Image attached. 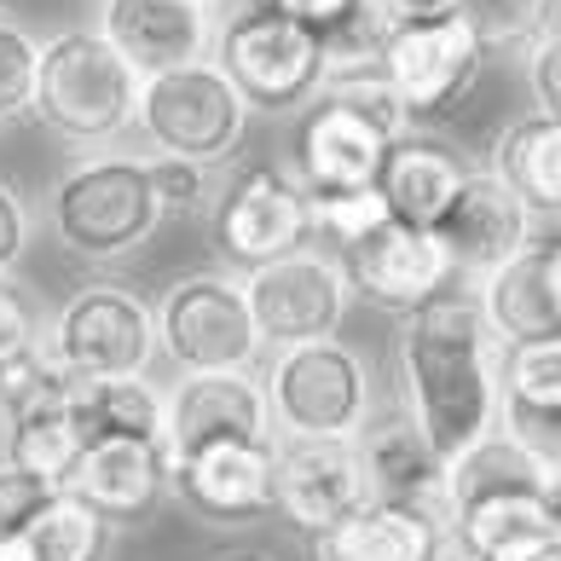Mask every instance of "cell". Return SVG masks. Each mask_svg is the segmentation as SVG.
<instances>
[{
    "instance_id": "obj_1",
    "label": "cell",
    "mask_w": 561,
    "mask_h": 561,
    "mask_svg": "<svg viewBox=\"0 0 561 561\" xmlns=\"http://www.w3.org/2000/svg\"><path fill=\"white\" fill-rule=\"evenodd\" d=\"M504 342L486 330L474 289H446L400 324V411L428 451L451 463L497 428L504 388H497Z\"/></svg>"
},
{
    "instance_id": "obj_2",
    "label": "cell",
    "mask_w": 561,
    "mask_h": 561,
    "mask_svg": "<svg viewBox=\"0 0 561 561\" xmlns=\"http://www.w3.org/2000/svg\"><path fill=\"white\" fill-rule=\"evenodd\" d=\"M145 81L128 70L105 35L93 24L58 30L41 41V70H35V122L53 139L76 151H111L122 134H134Z\"/></svg>"
},
{
    "instance_id": "obj_3",
    "label": "cell",
    "mask_w": 561,
    "mask_h": 561,
    "mask_svg": "<svg viewBox=\"0 0 561 561\" xmlns=\"http://www.w3.org/2000/svg\"><path fill=\"white\" fill-rule=\"evenodd\" d=\"M53 238L93 266L139 255L162 226L151 162L128 151H81L53 185Z\"/></svg>"
},
{
    "instance_id": "obj_4",
    "label": "cell",
    "mask_w": 561,
    "mask_h": 561,
    "mask_svg": "<svg viewBox=\"0 0 561 561\" xmlns=\"http://www.w3.org/2000/svg\"><path fill=\"white\" fill-rule=\"evenodd\" d=\"M261 388L278 440H359V428L377 417L370 365L342 336L278 347Z\"/></svg>"
},
{
    "instance_id": "obj_5",
    "label": "cell",
    "mask_w": 561,
    "mask_h": 561,
    "mask_svg": "<svg viewBox=\"0 0 561 561\" xmlns=\"http://www.w3.org/2000/svg\"><path fill=\"white\" fill-rule=\"evenodd\" d=\"M215 70L238 88L249 111L284 116V111H307L330 81V53L319 47L307 30H296L284 12L273 7H243L215 18Z\"/></svg>"
},
{
    "instance_id": "obj_6",
    "label": "cell",
    "mask_w": 561,
    "mask_h": 561,
    "mask_svg": "<svg viewBox=\"0 0 561 561\" xmlns=\"http://www.w3.org/2000/svg\"><path fill=\"white\" fill-rule=\"evenodd\" d=\"M249 111L238 88L215 70V58L185 65L169 76H151L139 88V116L134 134H145L151 157H185L197 169H220L238 157V145L249 134Z\"/></svg>"
},
{
    "instance_id": "obj_7",
    "label": "cell",
    "mask_w": 561,
    "mask_h": 561,
    "mask_svg": "<svg viewBox=\"0 0 561 561\" xmlns=\"http://www.w3.org/2000/svg\"><path fill=\"white\" fill-rule=\"evenodd\" d=\"M47 353L70 382L145 377L157 359V307L128 284H81L47 324Z\"/></svg>"
},
{
    "instance_id": "obj_8",
    "label": "cell",
    "mask_w": 561,
    "mask_h": 561,
    "mask_svg": "<svg viewBox=\"0 0 561 561\" xmlns=\"http://www.w3.org/2000/svg\"><path fill=\"white\" fill-rule=\"evenodd\" d=\"M209 243L232 278L273 266L296 249H313V215H307V192L296 185V174L273 169V162L238 169L209 203Z\"/></svg>"
},
{
    "instance_id": "obj_9",
    "label": "cell",
    "mask_w": 561,
    "mask_h": 561,
    "mask_svg": "<svg viewBox=\"0 0 561 561\" xmlns=\"http://www.w3.org/2000/svg\"><path fill=\"white\" fill-rule=\"evenodd\" d=\"M157 353L185 370H249L266 353L232 273H192L157 301Z\"/></svg>"
},
{
    "instance_id": "obj_10",
    "label": "cell",
    "mask_w": 561,
    "mask_h": 561,
    "mask_svg": "<svg viewBox=\"0 0 561 561\" xmlns=\"http://www.w3.org/2000/svg\"><path fill=\"white\" fill-rule=\"evenodd\" d=\"M243 301L255 313V330L266 347H301V342H324L336 336L347 307H353V289L342 278V261L330 249H296L273 266H255L243 273Z\"/></svg>"
},
{
    "instance_id": "obj_11",
    "label": "cell",
    "mask_w": 561,
    "mask_h": 561,
    "mask_svg": "<svg viewBox=\"0 0 561 561\" xmlns=\"http://www.w3.org/2000/svg\"><path fill=\"white\" fill-rule=\"evenodd\" d=\"M377 65L388 76V88L400 93L411 128H417V122H440L446 111L463 105L469 88L481 81L486 47L451 12V18H434V24H411V30L382 35Z\"/></svg>"
},
{
    "instance_id": "obj_12",
    "label": "cell",
    "mask_w": 561,
    "mask_h": 561,
    "mask_svg": "<svg viewBox=\"0 0 561 561\" xmlns=\"http://www.w3.org/2000/svg\"><path fill=\"white\" fill-rule=\"evenodd\" d=\"M220 440H278L255 370H185L162 388V457L169 469Z\"/></svg>"
},
{
    "instance_id": "obj_13",
    "label": "cell",
    "mask_w": 561,
    "mask_h": 561,
    "mask_svg": "<svg viewBox=\"0 0 561 561\" xmlns=\"http://www.w3.org/2000/svg\"><path fill=\"white\" fill-rule=\"evenodd\" d=\"M336 261H342V278L353 289V301H370L377 313H393V319H411L417 307L440 301L446 289H463L446 243L434 238L428 226L388 220L382 232H370L365 243H353Z\"/></svg>"
},
{
    "instance_id": "obj_14",
    "label": "cell",
    "mask_w": 561,
    "mask_h": 561,
    "mask_svg": "<svg viewBox=\"0 0 561 561\" xmlns=\"http://www.w3.org/2000/svg\"><path fill=\"white\" fill-rule=\"evenodd\" d=\"M169 497L220 527H249L273 515L278 497V440H220L169 469Z\"/></svg>"
},
{
    "instance_id": "obj_15",
    "label": "cell",
    "mask_w": 561,
    "mask_h": 561,
    "mask_svg": "<svg viewBox=\"0 0 561 561\" xmlns=\"http://www.w3.org/2000/svg\"><path fill=\"white\" fill-rule=\"evenodd\" d=\"M388 145L393 139L365 111H353L336 93H319L301 111L296 139H289V174H296V185L307 197L313 192H359V185H377Z\"/></svg>"
},
{
    "instance_id": "obj_16",
    "label": "cell",
    "mask_w": 561,
    "mask_h": 561,
    "mask_svg": "<svg viewBox=\"0 0 561 561\" xmlns=\"http://www.w3.org/2000/svg\"><path fill=\"white\" fill-rule=\"evenodd\" d=\"M434 238L446 243V255L457 266V284L474 289L481 278H492L497 266L515 261L538 238V215L492 169H469L463 192L451 197V209L440 215Z\"/></svg>"
},
{
    "instance_id": "obj_17",
    "label": "cell",
    "mask_w": 561,
    "mask_h": 561,
    "mask_svg": "<svg viewBox=\"0 0 561 561\" xmlns=\"http://www.w3.org/2000/svg\"><path fill=\"white\" fill-rule=\"evenodd\" d=\"M370 504L359 446L353 440H278V497L273 510L284 515L301 538L336 533Z\"/></svg>"
},
{
    "instance_id": "obj_18",
    "label": "cell",
    "mask_w": 561,
    "mask_h": 561,
    "mask_svg": "<svg viewBox=\"0 0 561 561\" xmlns=\"http://www.w3.org/2000/svg\"><path fill=\"white\" fill-rule=\"evenodd\" d=\"M99 35L139 81L203 65L215 47V0H99Z\"/></svg>"
},
{
    "instance_id": "obj_19",
    "label": "cell",
    "mask_w": 561,
    "mask_h": 561,
    "mask_svg": "<svg viewBox=\"0 0 561 561\" xmlns=\"http://www.w3.org/2000/svg\"><path fill=\"white\" fill-rule=\"evenodd\" d=\"M497 388H504L497 428H504L510 440H522L561 481V336L504 347Z\"/></svg>"
},
{
    "instance_id": "obj_20",
    "label": "cell",
    "mask_w": 561,
    "mask_h": 561,
    "mask_svg": "<svg viewBox=\"0 0 561 561\" xmlns=\"http://www.w3.org/2000/svg\"><path fill=\"white\" fill-rule=\"evenodd\" d=\"M353 446H359L370 504H405V510H428L446 522V463L428 451V440L405 411L370 417Z\"/></svg>"
},
{
    "instance_id": "obj_21",
    "label": "cell",
    "mask_w": 561,
    "mask_h": 561,
    "mask_svg": "<svg viewBox=\"0 0 561 561\" xmlns=\"http://www.w3.org/2000/svg\"><path fill=\"white\" fill-rule=\"evenodd\" d=\"M65 492L76 504H88L99 522H145L169 497V457H162V446L139 440L88 446L76 457Z\"/></svg>"
},
{
    "instance_id": "obj_22",
    "label": "cell",
    "mask_w": 561,
    "mask_h": 561,
    "mask_svg": "<svg viewBox=\"0 0 561 561\" xmlns=\"http://www.w3.org/2000/svg\"><path fill=\"white\" fill-rule=\"evenodd\" d=\"M474 162L457 151V145L434 139V134H417L411 128L405 139L388 145V162L377 174V192L388 203V215L400 226H440V215L451 209V197L463 192Z\"/></svg>"
},
{
    "instance_id": "obj_23",
    "label": "cell",
    "mask_w": 561,
    "mask_h": 561,
    "mask_svg": "<svg viewBox=\"0 0 561 561\" xmlns=\"http://www.w3.org/2000/svg\"><path fill=\"white\" fill-rule=\"evenodd\" d=\"M319 561H440L446 522L405 504H365L353 522L319 538Z\"/></svg>"
},
{
    "instance_id": "obj_24",
    "label": "cell",
    "mask_w": 561,
    "mask_h": 561,
    "mask_svg": "<svg viewBox=\"0 0 561 561\" xmlns=\"http://www.w3.org/2000/svg\"><path fill=\"white\" fill-rule=\"evenodd\" d=\"M70 423L88 446H116V440H139V446H162V388L151 377H93V382H70Z\"/></svg>"
},
{
    "instance_id": "obj_25",
    "label": "cell",
    "mask_w": 561,
    "mask_h": 561,
    "mask_svg": "<svg viewBox=\"0 0 561 561\" xmlns=\"http://www.w3.org/2000/svg\"><path fill=\"white\" fill-rule=\"evenodd\" d=\"M446 538L463 561H522L538 545L561 538L556 522V497H486V504H469L446 522Z\"/></svg>"
},
{
    "instance_id": "obj_26",
    "label": "cell",
    "mask_w": 561,
    "mask_h": 561,
    "mask_svg": "<svg viewBox=\"0 0 561 561\" xmlns=\"http://www.w3.org/2000/svg\"><path fill=\"white\" fill-rule=\"evenodd\" d=\"M486 497H556V474L522 440L492 428L481 446L446 463V522L469 504H486Z\"/></svg>"
},
{
    "instance_id": "obj_27",
    "label": "cell",
    "mask_w": 561,
    "mask_h": 561,
    "mask_svg": "<svg viewBox=\"0 0 561 561\" xmlns=\"http://www.w3.org/2000/svg\"><path fill=\"white\" fill-rule=\"evenodd\" d=\"M486 169L527 203L538 220H561V116H522L492 139Z\"/></svg>"
},
{
    "instance_id": "obj_28",
    "label": "cell",
    "mask_w": 561,
    "mask_h": 561,
    "mask_svg": "<svg viewBox=\"0 0 561 561\" xmlns=\"http://www.w3.org/2000/svg\"><path fill=\"white\" fill-rule=\"evenodd\" d=\"M474 301H481V319L486 330L504 347H522L538 336H561V324L550 313V296H545V266H538V238L522 249L515 261H504L492 278L474 284Z\"/></svg>"
},
{
    "instance_id": "obj_29",
    "label": "cell",
    "mask_w": 561,
    "mask_h": 561,
    "mask_svg": "<svg viewBox=\"0 0 561 561\" xmlns=\"http://www.w3.org/2000/svg\"><path fill=\"white\" fill-rule=\"evenodd\" d=\"M0 423H7V463L35 469L58 486L70 481V469L81 457V434L70 423V388L53 393V400H41V405L12 411V417H0Z\"/></svg>"
},
{
    "instance_id": "obj_30",
    "label": "cell",
    "mask_w": 561,
    "mask_h": 561,
    "mask_svg": "<svg viewBox=\"0 0 561 561\" xmlns=\"http://www.w3.org/2000/svg\"><path fill=\"white\" fill-rule=\"evenodd\" d=\"M249 7H273L296 30H307L330 53V70L377 65V53H382V35L370 30L365 0H249Z\"/></svg>"
},
{
    "instance_id": "obj_31",
    "label": "cell",
    "mask_w": 561,
    "mask_h": 561,
    "mask_svg": "<svg viewBox=\"0 0 561 561\" xmlns=\"http://www.w3.org/2000/svg\"><path fill=\"white\" fill-rule=\"evenodd\" d=\"M105 550H111V522H99L88 504H76L65 492L24 538L0 545V561H105Z\"/></svg>"
},
{
    "instance_id": "obj_32",
    "label": "cell",
    "mask_w": 561,
    "mask_h": 561,
    "mask_svg": "<svg viewBox=\"0 0 561 561\" xmlns=\"http://www.w3.org/2000/svg\"><path fill=\"white\" fill-rule=\"evenodd\" d=\"M561 0H457V18L486 53H527L550 24H561Z\"/></svg>"
},
{
    "instance_id": "obj_33",
    "label": "cell",
    "mask_w": 561,
    "mask_h": 561,
    "mask_svg": "<svg viewBox=\"0 0 561 561\" xmlns=\"http://www.w3.org/2000/svg\"><path fill=\"white\" fill-rule=\"evenodd\" d=\"M307 215H313V238L330 243V255H347L353 243H365L370 232H382L393 220L377 185H359V192H313L307 197Z\"/></svg>"
},
{
    "instance_id": "obj_34",
    "label": "cell",
    "mask_w": 561,
    "mask_h": 561,
    "mask_svg": "<svg viewBox=\"0 0 561 561\" xmlns=\"http://www.w3.org/2000/svg\"><path fill=\"white\" fill-rule=\"evenodd\" d=\"M35 70H41V35H30L18 18L0 12V122L35 111Z\"/></svg>"
},
{
    "instance_id": "obj_35",
    "label": "cell",
    "mask_w": 561,
    "mask_h": 561,
    "mask_svg": "<svg viewBox=\"0 0 561 561\" xmlns=\"http://www.w3.org/2000/svg\"><path fill=\"white\" fill-rule=\"evenodd\" d=\"M58 497H65L58 481H47V474H35V469H18V463L0 457V545L24 538Z\"/></svg>"
},
{
    "instance_id": "obj_36",
    "label": "cell",
    "mask_w": 561,
    "mask_h": 561,
    "mask_svg": "<svg viewBox=\"0 0 561 561\" xmlns=\"http://www.w3.org/2000/svg\"><path fill=\"white\" fill-rule=\"evenodd\" d=\"M151 162V185H157V203H162V220L169 215H197L215 203V185H209V169L185 157H145Z\"/></svg>"
},
{
    "instance_id": "obj_37",
    "label": "cell",
    "mask_w": 561,
    "mask_h": 561,
    "mask_svg": "<svg viewBox=\"0 0 561 561\" xmlns=\"http://www.w3.org/2000/svg\"><path fill=\"white\" fill-rule=\"evenodd\" d=\"M527 88L538 116H561V24H550L527 47Z\"/></svg>"
},
{
    "instance_id": "obj_38",
    "label": "cell",
    "mask_w": 561,
    "mask_h": 561,
    "mask_svg": "<svg viewBox=\"0 0 561 561\" xmlns=\"http://www.w3.org/2000/svg\"><path fill=\"white\" fill-rule=\"evenodd\" d=\"M30 238H35V215H30V203L18 197L7 180H0V284H7V278L18 273V266H24Z\"/></svg>"
},
{
    "instance_id": "obj_39",
    "label": "cell",
    "mask_w": 561,
    "mask_h": 561,
    "mask_svg": "<svg viewBox=\"0 0 561 561\" xmlns=\"http://www.w3.org/2000/svg\"><path fill=\"white\" fill-rule=\"evenodd\" d=\"M41 342V324H35V307L18 296V284L7 278L0 284V370H7L18 353H30Z\"/></svg>"
},
{
    "instance_id": "obj_40",
    "label": "cell",
    "mask_w": 561,
    "mask_h": 561,
    "mask_svg": "<svg viewBox=\"0 0 561 561\" xmlns=\"http://www.w3.org/2000/svg\"><path fill=\"white\" fill-rule=\"evenodd\" d=\"M457 0H365V18L377 35L411 30V24H434V18H451Z\"/></svg>"
},
{
    "instance_id": "obj_41",
    "label": "cell",
    "mask_w": 561,
    "mask_h": 561,
    "mask_svg": "<svg viewBox=\"0 0 561 561\" xmlns=\"http://www.w3.org/2000/svg\"><path fill=\"white\" fill-rule=\"evenodd\" d=\"M538 266H545V296L561 324V232H538Z\"/></svg>"
},
{
    "instance_id": "obj_42",
    "label": "cell",
    "mask_w": 561,
    "mask_h": 561,
    "mask_svg": "<svg viewBox=\"0 0 561 561\" xmlns=\"http://www.w3.org/2000/svg\"><path fill=\"white\" fill-rule=\"evenodd\" d=\"M522 561H561V538H550V545H538L533 556H522Z\"/></svg>"
},
{
    "instance_id": "obj_43",
    "label": "cell",
    "mask_w": 561,
    "mask_h": 561,
    "mask_svg": "<svg viewBox=\"0 0 561 561\" xmlns=\"http://www.w3.org/2000/svg\"><path fill=\"white\" fill-rule=\"evenodd\" d=\"M226 561H266V556H226Z\"/></svg>"
},
{
    "instance_id": "obj_44",
    "label": "cell",
    "mask_w": 561,
    "mask_h": 561,
    "mask_svg": "<svg viewBox=\"0 0 561 561\" xmlns=\"http://www.w3.org/2000/svg\"><path fill=\"white\" fill-rule=\"evenodd\" d=\"M556 522H561V481H556Z\"/></svg>"
},
{
    "instance_id": "obj_45",
    "label": "cell",
    "mask_w": 561,
    "mask_h": 561,
    "mask_svg": "<svg viewBox=\"0 0 561 561\" xmlns=\"http://www.w3.org/2000/svg\"><path fill=\"white\" fill-rule=\"evenodd\" d=\"M0 7H7V0H0Z\"/></svg>"
}]
</instances>
